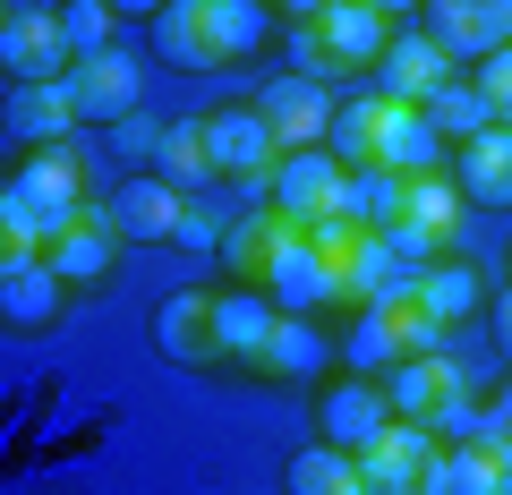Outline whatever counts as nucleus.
<instances>
[{"label":"nucleus","mask_w":512,"mask_h":495,"mask_svg":"<svg viewBox=\"0 0 512 495\" xmlns=\"http://www.w3.org/2000/svg\"><path fill=\"white\" fill-rule=\"evenodd\" d=\"M86 163L69 146H26L9 163V197H0V231H35L43 257H52V239L86 222Z\"/></svg>","instance_id":"f257e3e1"},{"label":"nucleus","mask_w":512,"mask_h":495,"mask_svg":"<svg viewBox=\"0 0 512 495\" xmlns=\"http://www.w3.org/2000/svg\"><path fill=\"white\" fill-rule=\"evenodd\" d=\"M0 69H9V86H52V77L77 69L60 0H9V9H0Z\"/></svg>","instance_id":"f03ea898"},{"label":"nucleus","mask_w":512,"mask_h":495,"mask_svg":"<svg viewBox=\"0 0 512 495\" xmlns=\"http://www.w3.org/2000/svg\"><path fill=\"white\" fill-rule=\"evenodd\" d=\"M205 154H214V180H239V188H265V171L282 163V137L256 103H214L205 111Z\"/></svg>","instance_id":"7ed1b4c3"},{"label":"nucleus","mask_w":512,"mask_h":495,"mask_svg":"<svg viewBox=\"0 0 512 495\" xmlns=\"http://www.w3.org/2000/svg\"><path fill=\"white\" fill-rule=\"evenodd\" d=\"M333 197H342V163H333L325 146H291L265 171V205H274L291 231H316V222L333 214Z\"/></svg>","instance_id":"20e7f679"},{"label":"nucleus","mask_w":512,"mask_h":495,"mask_svg":"<svg viewBox=\"0 0 512 495\" xmlns=\"http://www.w3.org/2000/svg\"><path fill=\"white\" fill-rule=\"evenodd\" d=\"M265 299H274L282 316H316V308H333L342 299V274H333L325 257H316V239L308 231H282V248L265 257Z\"/></svg>","instance_id":"39448f33"},{"label":"nucleus","mask_w":512,"mask_h":495,"mask_svg":"<svg viewBox=\"0 0 512 495\" xmlns=\"http://www.w3.org/2000/svg\"><path fill=\"white\" fill-rule=\"evenodd\" d=\"M427 43H444V60H495L512 43V0H419Z\"/></svg>","instance_id":"423d86ee"},{"label":"nucleus","mask_w":512,"mask_h":495,"mask_svg":"<svg viewBox=\"0 0 512 495\" xmlns=\"http://www.w3.org/2000/svg\"><path fill=\"white\" fill-rule=\"evenodd\" d=\"M384 427H393V402H384L376 376H350V385H325V393H316V444H333V453L359 461Z\"/></svg>","instance_id":"0eeeda50"},{"label":"nucleus","mask_w":512,"mask_h":495,"mask_svg":"<svg viewBox=\"0 0 512 495\" xmlns=\"http://www.w3.org/2000/svg\"><path fill=\"white\" fill-rule=\"evenodd\" d=\"M180 214H188V197L163 180V171H128V180L111 188V222H120L128 248H171Z\"/></svg>","instance_id":"6e6552de"},{"label":"nucleus","mask_w":512,"mask_h":495,"mask_svg":"<svg viewBox=\"0 0 512 495\" xmlns=\"http://www.w3.org/2000/svg\"><path fill=\"white\" fill-rule=\"evenodd\" d=\"M120 248H128V239H120V222H111V205H86V222H77V231H60L43 265H52L69 291H103V282L120 274Z\"/></svg>","instance_id":"1a4fd4ad"},{"label":"nucleus","mask_w":512,"mask_h":495,"mask_svg":"<svg viewBox=\"0 0 512 495\" xmlns=\"http://www.w3.org/2000/svg\"><path fill=\"white\" fill-rule=\"evenodd\" d=\"M419 495H512V444H504V436L444 444V453L427 461Z\"/></svg>","instance_id":"9d476101"},{"label":"nucleus","mask_w":512,"mask_h":495,"mask_svg":"<svg viewBox=\"0 0 512 495\" xmlns=\"http://www.w3.org/2000/svg\"><path fill=\"white\" fill-rule=\"evenodd\" d=\"M154 350L171 367H222V333H214V291H171L154 308Z\"/></svg>","instance_id":"9b49d317"},{"label":"nucleus","mask_w":512,"mask_h":495,"mask_svg":"<svg viewBox=\"0 0 512 495\" xmlns=\"http://www.w3.org/2000/svg\"><path fill=\"white\" fill-rule=\"evenodd\" d=\"M333 103H342V94H325L316 77H299V69H282L274 86L256 94V111L274 120L282 154H291V146H325V129H333Z\"/></svg>","instance_id":"f8f14e48"},{"label":"nucleus","mask_w":512,"mask_h":495,"mask_svg":"<svg viewBox=\"0 0 512 495\" xmlns=\"http://www.w3.org/2000/svg\"><path fill=\"white\" fill-rule=\"evenodd\" d=\"M69 94H77V120L86 129H120L128 111H137V60L111 43V52H94V60L69 69Z\"/></svg>","instance_id":"ddd939ff"},{"label":"nucleus","mask_w":512,"mask_h":495,"mask_svg":"<svg viewBox=\"0 0 512 495\" xmlns=\"http://www.w3.org/2000/svg\"><path fill=\"white\" fill-rule=\"evenodd\" d=\"M444 444H436V427H419V419H393L376 444L359 453V470H367V487L376 495H419V478H427V461H436Z\"/></svg>","instance_id":"4468645a"},{"label":"nucleus","mask_w":512,"mask_h":495,"mask_svg":"<svg viewBox=\"0 0 512 495\" xmlns=\"http://www.w3.org/2000/svg\"><path fill=\"white\" fill-rule=\"evenodd\" d=\"M274 325H282V308L265 299V282H222V291H214V333H222V359L256 367V359H265V342H274Z\"/></svg>","instance_id":"2eb2a0df"},{"label":"nucleus","mask_w":512,"mask_h":495,"mask_svg":"<svg viewBox=\"0 0 512 495\" xmlns=\"http://www.w3.org/2000/svg\"><path fill=\"white\" fill-rule=\"evenodd\" d=\"M316 35L333 43V60H342V77H376V60L393 52V18H384L376 0H342V9H325V18H316Z\"/></svg>","instance_id":"dca6fc26"},{"label":"nucleus","mask_w":512,"mask_h":495,"mask_svg":"<svg viewBox=\"0 0 512 495\" xmlns=\"http://www.w3.org/2000/svg\"><path fill=\"white\" fill-rule=\"evenodd\" d=\"M384 385V402H393V419H419V427H436V410L461 393V367L444 359V350H427V359H393L376 376Z\"/></svg>","instance_id":"f3484780"},{"label":"nucleus","mask_w":512,"mask_h":495,"mask_svg":"<svg viewBox=\"0 0 512 495\" xmlns=\"http://www.w3.org/2000/svg\"><path fill=\"white\" fill-rule=\"evenodd\" d=\"M69 129H86L69 77H52V86H9V137H18V154L26 146H69Z\"/></svg>","instance_id":"a211bd4d"},{"label":"nucleus","mask_w":512,"mask_h":495,"mask_svg":"<svg viewBox=\"0 0 512 495\" xmlns=\"http://www.w3.org/2000/svg\"><path fill=\"white\" fill-rule=\"evenodd\" d=\"M453 77V60H444V43H427V35H393V52L376 60V77L367 86L384 94V103H427V94Z\"/></svg>","instance_id":"6ab92c4d"},{"label":"nucleus","mask_w":512,"mask_h":495,"mask_svg":"<svg viewBox=\"0 0 512 495\" xmlns=\"http://www.w3.org/2000/svg\"><path fill=\"white\" fill-rule=\"evenodd\" d=\"M205 35H214V60L231 69V60L274 52V35H282V9H274V0H205Z\"/></svg>","instance_id":"aec40b11"},{"label":"nucleus","mask_w":512,"mask_h":495,"mask_svg":"<svg viewBox=\"0 0 512 495\" xmlns=\"http://www.w3.org/2000/svg\"><path fill=\"white\" fill-rule=\"evenodd\" d=\"M333 214L359 222V231H393V222L410 214V180H402V171H384V163H359V171H342Z\"/></svg>","instance_id":"412c9836"},{"label":"nucleus","mask_w":512,"mask_h":495,"mask_svg":"<svg viewBox=\"0 0 512 495\" xmlns=\"http://www.w3.org/2000/svg\"><path fill=\"white\" fill-rule=\"evenodd\" d=\"M60 299H69V282L52 265H0V316H9V333H52Z\"/></svg>","instance_id":"4be33fe9"},{"label":"nucleus","mask_w":512,"mask_h":495,"mask_svg":"<svg viewBox=\"0 0 512 495\" xmlns=\"http://www.w3.org/2000/svg\"><path fill=\"white\" fill-rule=\"evenodd\" d=\"M453 180L470 205H495V214H512V129H487L470 137V146L453 154Z\"/></svg>","instance_id":"5701e85b"},{"label":"nucleus","mask_w":512,"mask_h":495,"mask_svg":"<svg viewBox=\"0 0 512 495\" xmlns=\"http://www.w3.org/2000/svg\"><path fill=\"white\" fill-rule=\"evenodd\" d=\"M384 94L376 86H359V94H342V103H333V129H325V154L342 171H359V163H376V146H384Z\"/></svg>","instance_id":"b1692460"},{"label":"nucleus","mask_w":512,"mask_h":495,"mask_svg":"<svg viewBox=\"0 0 512 495\" xmlns=\"http://www.w3.org/2000/svg\"><path fill=\"white\" fill-rule=\"evenodd\" d=\"M384 171H402V180H419V171H444V137L436 120H427L419 103H393L384 111V146H376Z\"/></svg>","instance_id":"393cba45"},{"label":"nucleus","mask_w":512,"mask_h":495,"mask_svg":"<svg viewBox=\"0 0 512 495\" xmlns=\"http://www.w3.org/2000/svg\"><path fill=\"white\" fill-rule=\"evenodd\" d=\"M154 60L180 69V77L222 69V60H214V35H205V0H171L163 18H154Z\"/></svg>","instance_id":"a878e982"},{"label":"nucleus","mask_w":512,"mask_h":495,"mask_svg":"<svg viewBox=\"0 0 512 495\" xmlns=\"http://www.w3.org/2000/svg\"><path fill=\"white\" fill-rule=\"evenodd\" d=\"M325 359H333V342L316 333V316H282L256 367H265V376H282V385H316V376H325Z\"/></svg>","instance_id":"bb28decb"},{"label":"nucleus","mask_w":512,"mask_h":495,"mask_svg":"<svg viewBox=\"0 0 512 495\" xmlns=\"http://www.w3.org/2000/svg\"><path fill=\"white\" fill-rule=\"evenodd\" d=\"M419 111L436 120V137H444L453 154L470 146V137H487V129H495V111H487V94H478V77H444V86L427 94Z\"/></svg>","instance_id":"cd10ccee"},{"label":"nucleus","mask_w":512,"mask_h":495,"mask_svg":"<svg viewBox=\"0 0 512 495\" xmlns=\"http://www.w3.org/2000/svg\"><path fill=\"white\" fill-rule=\"evenodd\" d=\"M333 359H342L350 376H384V367L402 359V342H393V316H384V308H359V316L342 325V342H333Z\"/></svg>","instance_id":"c85d7f7f"},{"label":"nucleus","mask_w":512,"mask_h":495,"mask_svg":"<svg viewBox=\"0 0 512 495\" xmlns=\"http://www.w3.org/2000/svg\"><path fill=\"white\" fill-rule=\"evenodd\" d=\"M427 316H444V325H461V316H478L487 308V282H478V265L470 257H436L427 265Z\"/></svg>","instance_id":"c756f323"},{"label":"nucleus","mask_w":512,"mask_h":495,"mask_svg":"<svg viewBox=\"0 0 512 495\" xmlns=\"http://www.w3.org/2000/svg\"><path fill=\"white\" fill-rule=\"evenodd\" d=\"M291 495H376V487H367V470L350 453L308 444V453H291Z\"/></svg>","instance_id":"7c9ffc66"},{"label":"nucleus","mask_w":512,"mask_h":495,"mask_svg":"<svg viewBox=\"0 0 512 495\" xmlns=\"http://www.w3.org/2000/svg\"><path fill=\"white\" fill-rule=\"evenodd\" d=\"M163 171L171 188H180V197H197V188H214V154H205V111L197 120H171V137H163Z\"/></svg>","instance_id":"2f4dec72"},{"label":"nucleus","mask_w":512,"mask_h":495,"mask_svg":"<svg viewBox=\"0 0 512 495\" xmlns=\"http://www.w3.org/2000/svg\"><path fill=\"white\" fill-rule=\"evenodd\" d=\"M282 231H291V222H282L274 205L248 214V222H231V231H222V265H231V282H256V274H265V257L282 248Z\"/></svg>","instance_id":"473e14b6"},{"label":"nucleus","mask_w":512,"mask_h":495,"mask_svg":"<svg viewBox=\"0 0 512 495\" xmlns=\"http://www.w3.org/2000/svg\"><path fill=\"white\" fill-rule=\"evenodd\" d=\"M461 180L453 171H419V180H410V222H427V231L444 239V248H453V231H461Z\"/></svg>","instance_id":"72a5a7b5"},{"label":"nucleus","mask_w":512,"mask_h":495,"mask_svg":"<svg viewBox=\"0 0 512 495\" xmlns=\"http://www.w3.org/2000/svg\"><path fill=\"white\" fill-rule=\"evenodd\" d=\"M103 137H111V163H120V171H154V163H163L171 120H154V111H128L120 129H103Z\"/></svg>","instance_id":"f704fd0d"},{"label":"nucleus","mask_w":512,"mask_h":495,"mask_svg":"<svg viewBox=\"0 0 512 495\" xmlns=\"http://www.w3.org/2000/svg\"><path fill=\"white\" fill-rule=\"evenodd\" d=\"M60 26H69V43H77V60H94V52H111V0H60Z\"/></svg>","instance_id":"c9c22d12"},{"label":"nucleus","mask_w":512,"mask_h":495,"mask_svg":"<svg viewBox=\"0 0 512 495\" xmlns=\"http://www.w3.org/2000/svg\"><path fill=\"white\" fill-rule=\"evenodd\" d=\"M393 316V342H402V359H427V350H444V316H427V299H402Z\"/></svg>","instance_id":"e433bc0d"},{"label":"nucleus","mask_w":512,"mask_h":495,"mask_svg":"<svg viewBox=\"0 0 512 495\" xmlns=\"http://www.w3.org/2000/svg\"><path fill=\"white\" fill-rule=\"evenodd\" d=\"M171 248H180V257H222V214L188 197V214H180V231H171Z\"/></svg>","instance_id":"4c0bfd02"},{"label":"nucleus","mask_w":512,"mask_h":495,"mask_svg":"<svg viewBox=\"0 0 512 495\" xmlns=\"http://www.w3.org/2000/svg\"><path fill=\"white\" fill-rule=\"evenodd\" d=\"M478 94H487V111H495V129H512V43H504V52H495V60H478Z\"/></svg>","instance_id":"58836bf2"},{"label":"nucleus","mask_w":512,"mask_h":495,"mask_svg":"<svg viewBox=\"0 0 512 495\" xmlns=\"http://www.w3.org/2000/svg\"><path fill=\"white\" fill-rule=\"evenodd\" d=\"M478 436H487V410H478L470 393H453V402L436 410V444H478Z\"/></svg>","instance_id":"ea45409f"},{"label":"nucleus","mask_w":512,"mask_h":495,"mask_svg":"<svg viewBox=\"0 0 512 495\" xmlns=\"http://www.w3.org/2000/svg\"><path fill=\"white\" fill-rule=\"evenodd\" d=\"M384 248H393V265H436V248H444V239L436 231H427V222H393V231H384Z\"/></svg>","instance_id":"a19ab883"},{"label":"nucleus","mask_w":512,"mask_h":495,"mask_svg":"<svg viewBox=\"0 0 512 495\" xmlns=\"http://www.w3.org/2000/svg\"><path fill=\"white\" fill-rule=\"evenodd\" d=\"M291 69H299V77H316V86H325V77H342V60H333V43L316 35V26H299V35H291Z\"/></svg>","instance_id":"79ce46f5"},{"label":"nucleus","mask_w":512,"mask_h":495,"mask_svg":"<svg viewBox=\"0 0 512 495\" xmlns=\"http://www.w3.org/2000/svg\"><path fill=\"white\" fill-rule=\"evenodd\" d=\"M487 333H495V350L512 359V291H495V316H487Z\"/></svg>","instance_id":"37998d69"},{"label":"nucleus","mask_w":512,"mask_h":495,"mask_svg":"<svg viewBox=\"0 0 512 495\" xmlns=\"http://www.w3.org/2000/svg\"><path fill=\"white\" fill-rule=\"evenodd\" d=\"M487 436L512 444V385H495V402H487Z\"/></svg>","instance_id":"c03bdc74"},{"label":"nucleus","mask_w":512,"mask_h":495,"mask_svg":"<svg viewBox=\"0 0 512 495\" xmlns=\"http://www.w3.org/2000/svg\"><path fill=\"white\" fill-rule=\"evenodd\" d=\"M274 9H282V18H291V26H316V18H325V9H342V0H274Z\"/></svg>","instance_id":"a18cd8bd"},{"label":"nucleus","mask_w":512,"mask_h":495,"mask_svg":"<svg viewBox=\"0 0 512 495\" xmlns=\"http://www.w3.org/2000/svg\"><path fill=\"white\" fill-rule=\"evenodd\" d=\"M163 9H171V0H111V18H146V26L163 18Z\"/></svg>","instance_id":"49530a36"},{"label":"nucleus","mask_w":512,"mask_h":495,"mask_svg":"<svg viewBox=\"0 0 512 495\" xmlns=\"http://www.w3.org/2000/svg\"><path fill=\"white\" fill-rule=\"evenodd\" d=\"M376 9H384V18H393V9H410V0H376Z\"/></svg>","instance_id":"de8ad7c7"},{"label":"nucleus","mask_w":512,"mask_h":495,"mask_svg":"<svg viewBox=\"0 0 512 495\" xmlns=\"http://www.w3.org/2000/svg\"><path fill=\"white\" fill-rule=\"evenodd\" d=\"M504 291H512V248H504Z\"/></svg>","instance_id":"09e8293b"}]
</instances>
